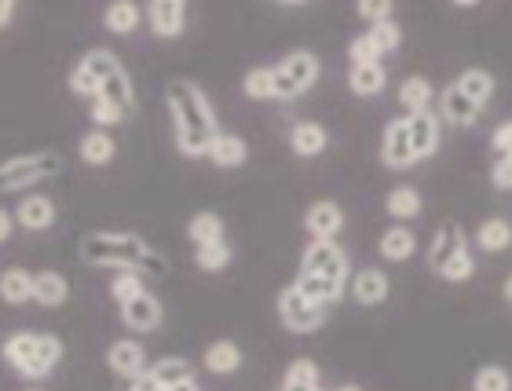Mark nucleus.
I'll return each instance as SVG.
<instances>
[{"label":"nucleus","mask_w":512,"mask_h":391,"mask_svg":"<svg viewBox=\"0 0 512 391\" xmlns=\"http://www.w3.org/2000/svg\"><path fill=\"white\" fill-rule=\"evenodd\" d=\"M348 92L359 99H374L388 88V70L384 63H370V66H348Z\"/></svg>","instance_id":"bb28decb"},{"label":"nucleus","mask_w":512,"mask_h":391,"mask_svg":"<svg viewBox=\"0 0 512 391\" xmlns=\"http://www.w3.org/2000/svg\"><path fill=\"white\" fill-rule=\"evenodd\" d=\"M428 271L450 286H461L476 275V256H472V238L465 227L454 220H443L428 242Z\"/></svg>","instance_id":"20e7f679"},{"label":"nucleus","mask_w":512,"mask_h":391,"mask_svg":"<svg viewBox=\"0 0 512 391\" xmlns=\"http://www.w3.org/2000/svg\"><path fill=\"white\" fill-rule=\"evenodd\" d=\"M421 191L417 187H410V183H399V187H392L388 191V198H384V212L392 216V223H410L421 216Z\"/></svg>","instance_id":"c85d7f7f"},{"label":"nucleus","mask_w":512,"mask_h":391,"mask_svg":"<svg viewBox=\"0 0 512 391\" xmlns=\"http://www.w3.org/2000/svg\"><path fill=\"white\" fill-rule=\"evenodd\" d=\"M491 147L498 158H505V154H512V117L509 121H502V125L491 132Z\"/></svg>","instance_id":"37998d69"},{"label":"nucleus","mask_w":512,"mask_h":391,"mask_svg":"<svg viewBox=\"0 0 512 391\" xmlns=\"http://www.w3.org/2000/svg\"><path fill=\"white\" fill-rule=\"evenodd\" d=\"M15 19V0H0V30Z\"/></svg>","instance_id":"49530a36"},{"label":"nucleus","mask_w":512,"mask_h":391,"mask_svg":"<svg viewBox=\"0 0 512 391\" xmlns=\"http://www.w3.org/2000/svg\"><path fill=\"white\" fill-rule=\"evenodd\" d=\"M209 161L216 169H242L249 161V143L238 132H220L213 150H209Z\"/></svg>","instance_id":"cd10ccee"},{"label":"nucleus","mask_w":512,"mask_h":391,"mask_svg":"<svg viewBox=\"0 0 512 391\" xmlns=\"http://www.w3.org/2000/svg\"><path fill=\"white\" fill-rule=\"evenodd\" d=\"M139 293H147V278L136 275V271H114L110 278V296H114V304H128V300H136Z\"/></svg>","instance_id":"58836bf2"},{"label":"nucleus","mask_w":512,"mask_h":391,"mask_svg":"<svg viewBox=\"0 0 512 391\" xmlns=\"http://www.w3.org/2000/svg\"><path fill=\"white\" fill-rule=\"evenodd\" d=\"M436 114H439V121H443V128H472L476 121H480L483 110L472 103L454 81H450V85L436 96Z\"/></svg>","instance_id":"f8f14e48"},{"label":"nucleus","mask_w":512,"mask_h":391,"mask_svg":"<svg viewBox=\"0 0 512 391\" xmlns=\"http://www.w3.org/2000/svg\"><path fill=\"white\" fill-rule=\"evenodd\" d=\"M322 77V59L308 48H293L282 55L275 66V99L278 103H297L300 96H308L311 88L319 85Z\"/></svg>","instance_id":"423d86ee"},{"label":"nucleus","mask_w":512,"mask_h":391,"mask_svg":"<svg viewBox=\"0 0 512 391\" xmlns=\"http://www.w3.org/2000/svg\"><path fill=\"white\" fill-rule=\"evenodd\" d=\"M304 231L311 234V242H337V234L344 231V209L330 198L311 201L304 212Z\"/></svg>","instance_id":"4468645a"},{"label":"nucleus","mask_w":512,"mask_h":391,"mask_svg":"<svg viewBox=\"0 0 512 391\" xmlns=\"http://www.w3.org/2000/svg\"><path fill=\"white\" fill-rule=\"evenodd\" d=\"M150 370H154V377L165 384V391H169L172 384H180V381H187V377H194L191 362L183 359V355H165V359L150 362Z\"/></svg>","instance_id":"e433bc0d"},{"label":"nucleus","mask_w":512,"mask_h":391,"mask_svg":"<svg viewBox=\"0 0 512 391\" xmlns=\"http://www.w3.org/2000/svg\"><path fill=\"white\" fill-rule=\"evenodd\" d=\"M63 172L59 150H22L0 161V194H30L37 183L55 180Z\"/></svg>","instance_id":"39448f33"},{"label":"nucleus","mask_w":512,"mask_h":391,"mask_svg":"<svg viewBox=\"0 0 512 391\" xmlns=\"http://www.w3.org/2000/svg\"><path fill=\"white\" fill-rule=\"evenodd\" d=\"M326 147H330V132H326V125H319V121H293V128H289V150L297 154V158L311 161V158H322L326 154Z\"/></svg>","instance_id":"aec40b11"},{"label":"nucleus","mask_w":512,"mask_h":391,"mask_svg":"<svg viewBox=\"0 0 512 391\" xmlns=\"http://www.w3.org/2000/svg\"><path fill=\"white\" fill-rule=\"evenodd\" d=\"M410 121V147H414L417 165L439 154V143H443V121H439L436 110H425V114H406Z\"/></svg>","instance_id":"dca6fc26"},{"label":"nucleus","mask_w":512,"mask_h":391,"mask_svg":"<svg viewBox=\"0 0 512 391\" xmlns=\"http://www.w3.org/2000/svg\"><path fill=\"white\" fill-rule=\"evenodd\" d=\"M502 293H505V300H509V304H512V275H509V278H505V286H502Z\"/></svg>","instance_id":"09e8293b"},{"label":"nucleus","mask_w":512,"mask_h":391,"mask_svg":"<svg viewBox=\"0 0 512 391\" xmlns=\"http://www.w3.org/2000/svg\"><path fill=\"white\" fill-rule=\"evenodd\" d=\"M0 355L11 370L26 377V381H48L59 362L66 355L63 337L55 333H30V329H19V333H8L4 344H0Z\"/></svg>","instance_id":"7ed1b4c3"},{"label":"nucleus","mask_w":512,"mask_h":391,"mask_svg":"<svg viewBox=\"0 0 512 391\" xmlns=\"http://www.w3.org/2000/svg\"><path fill=\"white\" fill-rule=\"evenodd\" d=\"M121 315V326L128 329V333H139V337H147V333H158L161 322H165V307H161V300L154 293H139L136 300H128V304L118 307Z\"/></svg>","instance_id":"9b49d317"},{"label":"nucleus","mask_w":512,"mask_h":391,"mask_svg":"<svg viewBox=\"0 0 512 391\" xmlns=\"http://www.w3.org/2000/svg\"><path fill=\"white\" fill-rule=\"evenodd\" d=\"M472 245L487 256L505 253V249H512V223L505 216H487V220H480L476 234H472Z\"/></svg>","instance_id":"b1692460"},{"label":"nucleus","mask_w":512,"mask_h":391,"mask_svg":"<svg viewBox=\"0 0 512 391\" xmlns=\"http://www.w3.org/2000/svg\"><path fill=\"white\" fill-rule=\"evenodd\" d=\"M242 92L253 103H271L275 99V66H253L246 77H242Z\"/></svg>","instance_id":"f704fd0d"},{"label":"nucleus","mask_w":512,"mask_h":391,"mask_svg":"<svg viewBox=\"0 0 512 391\" xmlns=\"http://www.w3.org/2000/svg\"><path fill=\"white\" fill-rule=\"evenodd\" d=\"M366 37H370V44L377 48V55H392L399 52V44H403V30H399V22L388 19V22H377V26H366Z\"/></svg>","instance_id":"c9c22d12"},{"label":"nucleus","mask_w":512,"mask_h":391,"mask_svg":"<svg viewBox=\"0 0 512 391\" xmlns=\"http://www.w3.org/2000/svg\"><path fill=\"white\" fill-rule=\"evenodd\" d=\"M143 19H147V15H143V8H139V4H132V0H114V4H107V8H103V26H107L110 33H118V37L136 33Z\"/></svg>","instance_id":"7c9ffc66"},{"label":"nucleus","mask_w":512,"mask_h":391,"mask_svg":"<svg viewBox=\"0 0 512 391\" xmlns=\"http://www.w3.org/2000/svg\"><path fill=\"white\" fill-rule=\"evenodd\" d=\"M118 70H125V66H121V59L110 52V48H88V52L77 59L74 70H70V92L92 103Z\"/></svg>","instance_id":"0eeeda50"},{"label":"nucleus","mask_w":512,"mask_h":391,"mask_svg":"<svg viewBox=\"0 0 512 391\" xmlns=\"http://www.w3.org/2000/svg\"><path fill=\"white\" fill-rule=\"evenodd\" d=\"M169 391H202V384L194 381V377H187V381H180V384H172Z\"/></svg>","instance_id":"de8ad7c7"},{"label":"nucleus","mask_w":512,"mask_h":391,"mask_svg":"<svg viewBox=\"0 0 512 391\" xmlns=\"http://www.w3.org/2000/svg\"><path fill=\"white\" fill-rule=\"evenodd\" d=\"M395 99H399V106H403L406 114H425V110L436 106V88H432V81L425 74H410L399 81Z\"/></svg>","instance_id":"5701e85b"},{"label":"nucleus","mask_w":512,"mask_h":391,"mask_svg":"<svg viewBox=\"0 0 512 391\" xmlns=\"http://www.w3.org/2000/svg\"><path fill=\"white\" fill-rule=\"evenodd\" d=\"M22 391H44V388H37V384H33V388H22Z\"/></svg>","instance_id":"3c124183"},{"label":"nucleus","mask_w":512,"mask_h":391,"mask_svg":"<svg viewBox=\"0 0 512 391\" xmlns=\"http://www.w3.org/2000/svg\"><path fill=\"white\" fill-rule=\"evenodd\" d=\"M165 106H169V117H172V143H176V150L191 161L209 158V150H213L216 136L224 128H220L216 106L213 99L205 96V88L176 77L165 88Z\"/></svg>","instance_id":"f257e3e1"},{"label":"nucleus","mask_w":512,"mask_h":391,"mask_svg":"<svg viewBox=\"0 0 512 391\" xmlns=\"http://www.w3.org/2000/svg\"><path fill=\"white\" fill-rule=\"evenodd\" d=\"M224 216L220 212H194L191 220H187V238H191V245H209V242H224Z\"/></svg>","instance_id":"473e14b6"},{"label":"nucleus","mask_w":512,"mask_h":391,"mask_svg":"<svg viewBox=\"0 0 512 391\" xmlns=\"http://www.w3.org/2000/svg\"><path fill=\"white\" fill-rule=\"evenodd\" d=\"M0 300L8 307L33 304V271L26 267H8L0 271Z\"/></svg>","instance_id":"c756f323"},{"label":"nucleus","mask_w":512,"mask_h":391,"mask_svg":"<svg viewBox=\"0 0 512 391\" xmlns=\"http://www.w3.org/2000/svg\"><path fill=\"white\" fill-rule=\"evenodd\" d=\"M355 15H359L366 26H377V22L395 19V8L388 0H359V4H355Z\"/></svg>","instance_id":"a19ab883"},{"label":"nucleus","mask_w":512,"mask_h":391,"mask_svg":"<svg viewBox=\"0 0 512 391\" xmlns=\"http://www.w3.org/2000/svg\"><path fill=\"white\" fill-rule=\"evenodd\" d=\"M143 15H147L154 37H161V41H176L187 30V4L183 0H150Z\"/></svg>","instance_id":"2eb2a0df"},{"label":"nucleus","mask_w":512,"mask_h":391,"mask_svg":"<svg viewBox=\"0 0 512 391\" xmlns=\"http://www.w3.org/2000/svg\"><path fill=\"white\" fill-rule=\"evenodd\" d=\"M88 117H92V128H114V125H121V121H125V114H121L118 106L110 103V99H92V103H88Z\"/></svg>","instance_id":"ea45409f"},{"label":"nucleus","mask_w":512,"mask_h":391,"mask_svg":"<svg viewBox=\"0 0 512 391\" xmlns=\"http://www.w3.org/2000/svg\"><path fill=\"white\" fill-rule=\"evenodd\" d=\"M202 366L213 373V377H231V373H238L246 366V351L238 348L235 340H213V344L202 351Z\"/></svg>","instance_id":"412c9836"},{"label":"nucleus","mask_w":512,"mask_h":391,"mask_svg":"<svg viewBox=\"0 0 512 391\" xmlns=\"http://www.w3.org/2000/svg\"><path fill=\"white\" fill-rule=\"evenodd\" d=\"M491 183L498 191H512V154H505V158H498L491 165Z\"/></svg>","instance_id":"79ce46f5"},{"label":"nucleus","mask_w":512,"mask_h":391,"mask_svg":"<svg viewBox=\"0 0 512 391\" xmlns=\"http://www.w3.org/2000/svg\"><path fill=\"white\" fill-rule=\"evenodd\" d=\"M454 85L465 92V96L472 99V103L480 106V110H487L494 99V92H498V81H494L491 70H483V66H465L458 77H454Z\"/></svg>","instance_id":"393cba45"},{"label":"nucleus","mask_w":512,"mask_h":391,"mask_svg":"<svg viewBox=\"0 0 512 391\" xmlns=\"http://www.w3.org/2000/svg\"><path fill=\"white\" fill-rule=\"evenodd\" d=\"M278 322L289 329V333H297V337H308V333H319L326 326V307H319L315 300L300 293L293 282L286 289H278Z\"/></svg>","instance_id":"6e6552de"},{"label":"nucleus","mask_w":512,"mask_h":391,"mask_svg":"<svg viewBox=\"0 0 512 391\" xmlns=\"http://www.w3.org/2000/svg\"><path fill=\"white\" fill-rule=\"evenodd\" d=\"M11 231H15V216H11V212L4 209V205H0V245L8 242Z\"/></svg>","instance_id":"a18cd8bd"},{"label":"nucleus","mask_w":512,"mask_h":391,"mask_svg":"<svg viewBox=\"0 0 512 391\" xmlns=\"http://www.w3.org/2000/svg\"><path fill=\"white\" fill-rule=\"evenodd\" d=\"M377 256L384 264H406L417 256V231L406 223H392L388 231H381L377 238Z\"/></svg>","instance_id":"6ab92c4d"},{"label":"nucleus","mask_w":512,"mask_h":391,"mask_svg":"<svg viewBox=\"0 0 512 391\" xmlns=\"http://www.w3.org/2000/svg\"><path fill=\"white\" fill-rule=\"evenodd\" d=\"M231 260H235V249L227 245V238L224 242L194 245V264H198V271H205V275H220V271H227Z\"/></svg>","instance_id":"72a5a7b5"},{"label":"nucleus","mask_w":512,"mask_h":391,"mask_svg":"<svg viewBox=\"0 0 512 391\" xmlns=\"http://www.w3.org/2000/svg\"><path fill=\"white\" fill-rule=\"evenodd\" d=\"M77 154H81L85 165L103 169V165H110V161L118 158V139L110 136L107 128H88L85 136L77 139Z\"/></svg>","instance_id":"4be33fe9"},{"label":"nucleus","mask_w":512,"mask_h":391,"mask_svg":"<svg viewBox=\"0 0 512 391\" xmlns=\"http://www.w3.org/2000/svg\"><path fill=\"white\" fill-rule=\"evenodd\" d=\"M55 220H59V209H55V201L44 191H30L15 201V223H19L22 231H52Z\"/></svg>","instance_id":"ddd939ff"},{"label":"nucleus","mask_w":512,"mask_h":391,"mask_svg":"<svg viewBox=\"0 0 512 391\" xmlns=\"http://www.w3.org/2000/svg\"><path fill=\"white\" fill-rule=\"evenodd\" d=\"M300 275H315L326 278V282H337V286H348L355 271L348 253L337 242H308L304 256H300Z\"/></svg>","instance_id":"1a4fd4ad"},{"label":"nucleus","mask_w":512,"mask_h":391,"mask_svg":"<svg viewBox=\"0 0 512 391\" xmlns=\"http://www.w3.org/2000/svg\"><path fill=\"white\" fill-rule=\"evenodd\" d=\"M125 391H165V384L158 381V377H154V370H143V373H136V377H132V381L125 384Z\"/></svg>","instance_id":"c03bdc74"},{"label":"nucleus","mask_w":512,"mask_h":391,"mask_svg":"<svg viewBox=\"0 0 512 391\" xmlns=\"http://www.w3.org/2000/svg\"><path fill=\"white\" fill-rule=\"evenodd\" d=\"M77 256L88 267H110V271H136L143 278H165L169 264L154 245L136 231H88L77 242Z\"/></svg>","instance_id":"f03ea898"},{"label":"nucleus","mask_w":512,"mask_h":391,"mask_svg":"<svg viewBox=\"0 0 512 391\" xmlns=\"http://www.w3.org/2000/svg\"><path fill=\"white\" fill-rule=\"evenodd\" d=\"M472 391H512V373L502 362H487L472 373Z\"/></svg>","instance_id":"4c0bfd02"},{"label":"nucleus","mask_w":512,"mask_h":391,"mask_svg":"<svg viewBox=\"0 0 512 391\" xmlns=\"http://www.w3.org/2000/svg\"><path fill=\"white\" fill-rule=\"evenodd\" d=\"M107 366L118 377H125V381H132L136 373H143L150 366L147 362V348L139 344L136 337H118V340H110V348H107Z\"/></svg>","instance_id":"a211bd4d"},{"label":"nucleus","mask_w":512,"mask_h":391,"mask_svg":"<svg viewBox=\"0 0 512 391\" xmlns=\"http://www.w3.org/2000/svg\"><path fill=\"white\" fill-rule=\"evenodd\" d=\"M377 158L388 172H410L417 165L414 147H410V121L403 117H392L381 132V147H377Z\"/></svg>","instance_id":"9d476101"},{"label":"nucleus","mask_w":512,"mask_h":391,"mask_svg":"<svg viewBox=\"0 0 512 391\" xmlns=\"http://www.w3.org/2000/svg\"><path fill=\"white\" fill-rule=\"evenodd\" d=\"M70 300V278L63 271H37L33 275V304L41 307H63Z\"/></svg>","instance_id":"a878e982"},{"label":"nucleus","mask_w":512,"mask_h":391,"mask_svg":"<svg viewBox=\"0 0 512 391\" xmlns=\"http://www.w3.org/2000/svg\"><path fill=\"white\" fill-rule=\"evenodd\" d=\"M392 293V278L381 267H363L355 271L352 282H348V296H352L359 307H381Z\"/></svg>","instance_id":"f3484780"},{"label":"nucleus","mask_w":512,"mask_h":391,"mask_svg":"<svg viewBox=\"0 0 512 391\" xmlns=\"http://www.w3.org/2000/svg\"><path fill=\"white\" fill-rule=\"evenodd\" d=\"M337 391H363V388H359V384H341Z\"/></svg>","instance_id":"8fccbe9b"},{"label":"nucleus","mask_w":512,"mask_h":391,"mask_svg":"<svg viewBox=\"0 0 512 391\" xmlns=\"http://www.w3.org/2000/svg\"><path fill=\"white\" fill-rule=\"evenodd\" d=\"M278 391H322V373L315 359H293L282 373Z\"/></svg>","instance_id":"2f4dec72"}]
</instances>
